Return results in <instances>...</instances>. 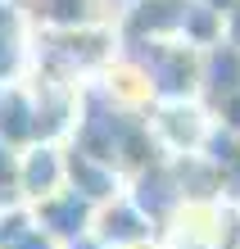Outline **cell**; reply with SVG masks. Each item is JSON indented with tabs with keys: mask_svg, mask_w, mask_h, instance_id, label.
I'll return each mask as SVG.
<instances>
[{
	"mask_svg": "<svg viewBox=\"0 0 240 249\" xmlns=\"http://www.w3.org/2000/svg\"><path fill=\"white\" fill-rule=\"evenodd\" d=\"M149 131H154L159 150L168 159H182V154H200L208 131H213V113H208L204 100H182V105H154L145 113Z\"/></svg>",
	"mask_w": 240,
	"mask_h": 249,
	"instance_id": "1",
	"label": "cell"
},
{
	"mask_svg": "<svg viewBox=\"0 0 240 249\" xmlns=\"http://www.w3.org/2000/svg\"><path fill=\"white\" fill-rule=\"evenodd\" d=\"M68 186V150L59 141H32L18 150V190L23 204H41Z\"/></svg>",
	"mask_w": 240,
	"mask_h": 249,
	"instance_id": "2",
	"label": "cell"
},
{
	"mask_svg": "<svg viewBox=\"0 0 240 249\" xmlns=\"http://www.w3.org/2000/svg\"><path fill=\"white\" fill-rule=\"evenodd\" d=\"M32 217H37V227L46 231V236H55L59 245H73V240H82V236H91V227H95V204L91 199H82L77 190H59V195L50 199H41L32 204Z\"/></svg>",
	"mask_w": 240,
	"mask_h": 249,
	"instance_id": "3",
	"label": "cell"
},
{
	"mask_svg": "<svg viewBox=\"0 0 240 249\" xmlns=\"http://www.w3.org/2000/svg\"><path fill=\"white\" fill-rule=\"evenodd\" d=\"M91 236L104 240L109 249H131V245H141V240H159V227L131 204V195H118L113 204H100V209H95Z\"/></svg>",
	"mask_w": 240,
	"mask_h": 249,
	"instance_id": "4",
	"label": "cell"
},
{
	"mask_svg": "<svg viewBox=\"0 0 240 249\" xmlns=\"http://www.w3.org/2000/svg\"><path fill=\"white\" fill-rule=\"evenodd\" d=\"M64 150H68V190H77V195L91 199L95 209L100 204H113L118 195H127V177L113 163L91 159L86 150H77V145H64Z\"/></svg>",
	"mask_w": 240,
	"mask_h": 249,
	"instance_id": "5",
	"label": "cell"
},
{
	"mask_svg": "<svg viewBox=\"0 0 240 249\" xmlns=\"http://www.w3.org/2000/svg\"><path fill=\"white\" fill-rule=\"evenodd\" d=\"M236 91H240V50L227 46V41L200 50V100L213 109Z\"/></svg>",
	"mask_w": 240,
	"mask_h": 249,
	"instance_id": "6",
	"label": "cell"
},
{
	"mask_svg": "<svg viewBox=\"0 0 240 249\" xmlns=\"http://www.w3.org/2000/svg\"><path fill=\"white\" fill-rule=\"evenodd\" d=\"M0 249H64V245L37 227L32 204H9L0 209Z\"/></svg>",
	"mask_w": 240,
	"mask_h": 249,
	"instance_id": "7",
	"label": "cell"
},
{
	"mask_svg": "<svg viewBox=\"0 0 240 249\" xmlns=\"http://www.w3.org/2000/svg\"><path fill=\"white\" fill-rule=\"evenodd\" d=\"M222 41L240 50V5H236V9L227 14V18H222Z\"/></svg>",
	"mask_w": 240,
	"mask_h": 249,
	"instance_id": "8",
	"label": "cell"
},
{
	"mask_svg": "<svg viewBox=\"0 0 240 249\" xmlns=\"http://www.w3.org/2000/svg\"><path fill=\"white\" fill-rule=\"evenodd\" d=\"M200 5H208V9H218L222 18H227V14H231V9L240 5V0H200Z\"/></svg>",
	"mask_w": 240,
	"mask_h": 249,
	"instance_id": "9",
	"label": "cell"
},
{
	"mask_svg": "<svg viewBox=\"0 0 240 249\" xmlns=\"http://www.w3.org/2000/svg\"><path fill=\"white\" fill-rule=\"evenodd\" d=\"M68 249H109V245H104V240H95V236H82V240H73Z\"/></svg>",
	"mask_w": 240,
	"mask_h": 249,
	"instance_id": "10",
	"label": "cell"
},
{
	"mask_svg": "<svg viewBox=\"0 0 240 249\" xmlns=\"http://www.w3.org/2000/svg\"><path fill=\"white\" fill-rule=\"evenodd\" d=\"M163 249H213V245H163Z\"/></svg>",
	"mask_w": 240,
	"mask_h": 249,
	"instance_id": "11",
	"label": "cell"
}]
</instances>
